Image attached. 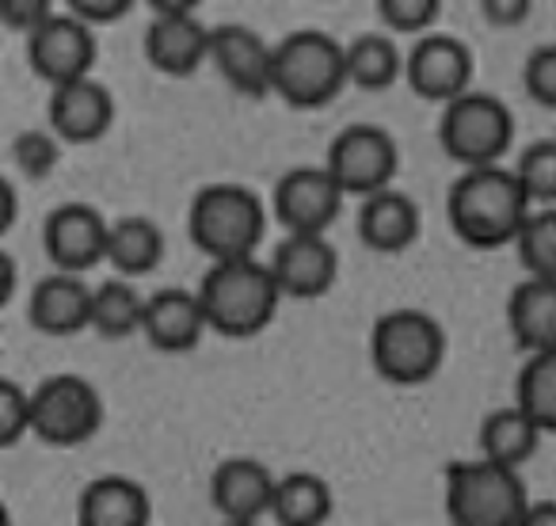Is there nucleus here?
Segmentation results:
<instances>
[{"mask_svg": "<svg viewBox=\"0 0 556 526\" xmlns=\"http://www.w3.org/2000/svg\"><path fill=\"white\" fill-rule=\"evenodd\" d=\"M194 298H199L202 317H206V333H217L225 340L260 336L275 321L278 302H282L267 260H260V255L210 263Z\"/></svg>", "mask_w": 556, "mask_h": 526, "instance_id": "nucleus-1", "label": "nucleus"}, {"mask_svg": "<svg viewBox=\"0 0 556 526\" xmlns=\"http://www.w3.org/2000/svg\"><path fill=\"white\" fill-rule=\"evenodd\" d=\"M530 210L507 164L462 172L446 195V222L469 248L510 245Z\"/></svg>", "mask_w": 556, "mask_h": 526, "instance_id": "nucleus-2", "label": "nucleus"}, {"mask_svg": "<svg viewBox=\"0 0 556 526\" xmlns=\"http://www.w3.org/2000/svg\"><path fill=\"white\" fill-rule=\"evenodd\" d=\"M187 233L210 263L252 260L267 237V202L244 184H210L187 210Z\"/></svg>", "mask_w": 556, "mask_h": 526, "instance_id": "nucleus-3", "label": "nucleus"}, {"mask_svg": "<svg viewBox=\"0 0 556 526\" xmlns=\"http://www.w3.org/2000/svg\"><path fill=\"white\" fill-rule=\"evenodd\" d=\"M348 88L343 42L305 27L270 42V92L298 111H317Z\"/></svg>", "mask_w": 556, "mask_h": 526, "instance_id": "nucleus-4", "label": "nucleus"}, {"mask_svg": "<svg viewBox=\"0 0 556 526\" xmlns=\"http://www.w3.org/2000/svg\"><path fill=\"white\" fill-rule=\"evenodd\" d=\"M370 359L389 386H424L446 363V328L427 310H389L374 321Z\"/></svg>", "mask_w": 556, "mask_h": 526, "instance_id": "nucleus-5", "label": "nucleus"}, {"mask_svg": "<svg viewBox=\"0 0 556 526\" xmlns=\"http://www.w3.org/2000/svg\"><path fill=\"white\" fill-rule=\"evenodd\" d=\"M530 503L518 469H503L484 458H462L446 465V518L450 526H515Z\"/></svg>", "mask_w": 556, "mask_h": 526, "instance_id": "nucleus-6", "label": "nucleus"}, {"mask_svg": "<svg viewBox=\"0 0 556 526\" xmlns=\"http://www.w3.org/2000/svg\"><path fill=\"white\" fill-rule=\"evenodd\" d=\"M442 153L454 164L469 168H495L515 146V115L500 96L465 92L442 108L439 118Z\"/></svg>", "mask_w": 556, "mask_h": 526, "instance_id": "nucleus-7", "label": "nucleus"}, {"mask_svg": "<svg viewBox=\"0 0 556 526\" xmlns=\"http://www.w3.org/2000/svg\"><path fill=\"white\" fill-rule=\"evenodd\" d=\"M103 427V397L80 374H50L27 393V435L47 447H80Z\"/></svg>", "mask_w": 556, "mask_h": 526, "instance_id": "nucleus-8", "label": "nucleus"}, {"mask_svg": "<svg viewBox=\"0 0 556 526\" xmlns=\"http://www.w3.org/2000/svg\"><path fill=\"white\" fill-rule=\"evenodd\" d=\"M401 168V149H396L393 134L386 126L374 123H355L343 126L328 146L325 172L336 179V187L355 199H370L378 191H389Z\"/></svg>", "mask_w": 556, "mask_h": 526, "instance_id": "nucleus-9", "label": "nucleus"}, {"mask_svg": "<svg viewBox=\"0 0 556 526\" xmlns=\"http://www.w3.org/2000/svg\"><path fill=\"white\" fill-rule=\"evenodd\" d=\"M270 279L282 298H325L340 275V255L325 233H287L267 260Z\"/></svg>", "mask_w": 556, "mask_h": 526, "instance_id": "nucleus-10", "label": "nucleus"}, {"mask_svg": "<svg viewBox=\"0 0 556 526\" xmlns=\"http://www.w3.org/2000/svg\"><path fill=\"white\" fill-rule=\"evenodd\" d=\"M153 24L146 32V58L164 77H191L210 58V27L194 16V4L153 0Z\"/></svg>", "mask_w": 556, "mask_h": 526, "instance_id": "nucleus-11", "label": "nucleus"}, {"mask_svg": "<svg viewBox=\"0 0 556 526\" xmlns=\"http://www.w3.org/2000/svg\"><path fill=\"white\" fill-rule=\"evenodd\" d=\"M108 217L88 202H62L42 222V252L50 255L54 272L80 275L103 263L108 252Z\"/></svg>", "mask_w": 556, "mask_h": 526, "instance_id": "nucleus-12", "label": "nucleus"}, {"mask_svg": "<svg viewBox=\"0 0 556 526\" xmlns=\"http://www.w3.org/2000/svg\"><path fill=\"white\" fill-rule=\"evenodd\" d=\"M340 210L343 191L325 172V164H302L287 172L270 195V214L287 233H328Z\"/></svg>", "mask_w": 556, "mask_h": 526, "instance_id": "nucleus-13", "label": "nucleus"}, {"mask_svg": "<svg viewBox=\"0 0 556 526\" xmlns=\"http://www.w3.org/2000/svg\"><path fill=\"white\" fill-rule=\"evenodd\" d=\"M412 92L427 103H454L472 85V50L454 35H424L404 58V73Z\"/></svg>", "mask_w": 556, "mask_h": 526, "instance_id": "nucleus-14", "label": "nucleus"}, {"mask_svg": "<svg viewBox=\"0 0 556 526\" xmlns=\"http://www.w3.org/2000/svg\"><path fill=\"white\" fill-rule=\"evenodd\" d=\"M27 62L50 88L70 80L92 77L96 65V35L70 12H54L39 32L27 39Z\"/></svg>", "mask_w": 556, "mask_h": 526, "instance_id": "nucleus-15", "label": "nucleus"}, {"mask_svg": "<svg viewBox=\"0 0 556 526\" xmlns=\"http://www.w3.org/2000/svg\"><path fill=\"white\" fill-rule=\"evenodd\" d=\"M50 134L70 146L100 141L115 123V96L96 77H80L50 88Z\"/></svg>", "mask_w": 556, "mask_h": 526, "instance_id": "nucleus-16", "label": "nucleus"}, {"mask_svg": "<svg viewBox=\"0 0 556 526\" xmlns=\"http://www.w3.org/2000/svg\"><path fill=\"white\" fill-rule=\"evenodd\" d=\"M210 62L222 80L248 100L270 96V42L244 24L210 27Z\"/></svg>", "mask_w": 556, "mask_h": 526, "instance_id": "nucleus-17", "label": "nucleus"}, {"mask_svg": "<svg viewBox=\"0 0 556 526\" xmlns=\"http://www.w3.org/2000/svg\"><path fill=\"white\" fill-rule=\"evenodd\" d=\"M270 496L275 473L260 458H225L210 480V500L222 523H263L270 515Z\"/></svg>", "mask_w": 556, "mask_h": 526, "instance_id": "nucleus-18", "label": "nucleus"}, {"mask_svg": "<svg viewBox=\"0 0 556 526\" xmlns=\"http://www.w3.org/2000/svg\"><path fill=\"white\" fill-rule=\"evenodd\" d=\"M141 336L164 355H187L206 336V317L194 298V290L164 287L146 298V317H141Z\"/></svg>", "mask_w": 556, "mask_h": 526, "instance_id": "nucleus-19", "label": "nucleus"}, {"mask_svg": "<svg viewBox=\"0 0 556 526\" xmlns=\"http://www.w3.org/2000/svg\"><path fill=\"white\" fill-rule=\"evenodd\" d=\"M92 313V287L80 275L54 272L35 283L31 302H27V321L42 336H77L88 328Z\"/></svg>", "mask_w": 556, "mask_h": 526, "instance_id": "nucleus-20", "label": "nucleus"}, {"mask_svg": "<svg viewBox=\"0 0 556 526\" xmlns=\"http://www.w3.org/2000/svg\"><path fill=\"white\" fill-rule=\"evenodd\" d=\"M153 500L146 485L123 473H108L85 485L77 500V526H149Z\"/></svg>", "mask_w": 556, "mask_h": 526, "instance_id": "nucleus-21", "label": "nucleus"}, {"mask_svg": "<svg viewBox=\"0 0 556 526\" xmlns=\"http://www.w3.org/2000/svg\"><path fill=\"white\" fill-rule=\"evenodd\" d=\"M358 237H363L366 248H374L381 255L404 252L419 237V206L396 187L370 195V199H363V210H358Z\"/></svg>", "mask_w": 556, "mask_h": 526, "instance_id": "nucleus-22", "label": "nucleus"}, {"mask_svg": "<svg viewBox=\"0 0 556 526\" xmlns=\"http://www.w3.org/2000/svg\"><path fill=\"white\" fill-rule=\"evenodd\" d=\"M507 328L510 340L526 351H556V283L522 279L507 298Z\"/></svg>", "mask_w": 556, "mask_h": 526, "instance_id": "nucleus-23", "label": "nucleus"}, {"mask_svg": "<svg viewBox=\"0 0 556 526\" xmlns=\"http://www.w3.org/2000/svg\"><path fill=\"white\" fill-rule=\"evenodd\" d=\"M103 260L118 272V279H141L156 272L164 260V229L146 214H126L108 225V252Z\"/></svg>", "mask_w": 556, "mask_h": 526, "instance_id": "nucleus-24", "label": "nucleus"}, {"mask_svg": "<svg viewBox=\"0 0 556 526\" xmlns=\"http://www.w3.org/2000/svg\"><path fill=\"white\" fill-rule=\"evenodd\" d=\"M332 485L320 473L294 469L275 477V496H270V518L278 526H325L332 518Z\"/></svg>", "mask_w": 556, "mask_h": 526, "instance_id": "nucleus-25", "label": "nucleus"}, {"mask_svg": "<svg viewBox=\"0 0 556 526\" xmlns=\"http://www.w3.org/2000/svg\"><path fill=\"white\" fill-rule=\"evenodd\" d=\"M541 447V431L510 404L480 424V454L484 462H495L503 469H522Z\"/></svg>", "mask_w": 556, "mask_h": 526, "instance_id": "nucleus-26", "label": "nucleus"}, {"mask_svg": "<svg viewBox=\"0 0 556 526\" xmlns=\"http://www.w3.org/2000/svg\"><path fill=\"white\" fill-rule=\"evenodd\" d=\"M343 70H348V85L363 88V92H386L401 80L404 54L389 35H358L343 47Z\"/></svg>", "mask_w": 556, "mask_h": 526, "instance_id": "nucleus-27", "label": "nucleus"}, {"mask_svg": "<svg viewBox=\"0 0 556 526\" xmlns=\"http://www.w3.org/2000/svg\"><path fill=\"white\" fill-rule=\"evenodd\" d=\"M141 317H146V295L130 279H108L100 287H92L88 328H96L103 340H130V336H138Z\"/></svg>", "mask_w": 556, "mask_h": 526, "instance_id": "nucleus-28", "label": "nucleus"}, {"mask_svg": "<svg viewBox=\"0 0 556 526\" xmlns=\"http://www.w3.org/2000/svg\"><path fill=\"white\" fill-rule=\"evenodd\" d=\"M515 409L541 435L556 431V351H538V355L526 359L522 374H518Z\"/></svg>", "mask_w": 556, "mask_h": 526, "instance_id": "nucleus-29", "label": "nucleus"}, {"mask_svg": "<svg viewBox=\"0 0 556 526\" xmlns=\"http://www.w3.org/2000/svg\"><path fill=\"white\" fill-rule=\"evenodd\" d=\"M510 245H515L526 279L556 283V206L530 210Z\"/></svg>", "mask_w": 556, "mask_h": 526, "instance_id": "nucleus-30", "label": "nucleus"}, {"mask_svg": "<svg viewBox=\"0 0 556 526\" xmlns=\"http://www.w3.org/2000/svg\"><path fill=\"white\" fill-rule=\"evenodd\" d=\"M510 176H515L518 191L526 195V202L538 210L553 206L556 199V141L538 138L518 153V161L510 164Z\"/></svg>", "mask_w": 556, "mask_h": 526, "instance_id": "nucleus-31", "label": "nucleus"}, {"mask_svg": "<svg viewBox=\"0 0 556 526\" xmlns=\"http://www.w3.org/2000/svg\"><path fill=\"white\" fill-rule=\"evenodd\" d=\"M62 161V141L50 130H24L12 141V164L24 172L27 179H47Z\"/></svg>", "mask_w": 556, "mask_h": 526, "instance_id": "nucleus-32", "label": "nucleus"}, {"mask_svg": "<svg viewBox=\"0 0 556 526\" xmlns=\"http://www.w3.org/2000/svg\"><path fill=\"white\" fill-rule=\"evenodd\" d=\"M378 12L393 35L424 39V35H431L434 20L442 16V4L439 0H381Z\"/></svg>", "mask_w": 556, "mask_h": 526, "instance_id": "nucleus-33", "label": "nucleus"}, {"mask_svg": "<svg viewBox=\"0 0 556 526\" xmlns=\"http://www.w3.org/2000/svg\"><path fill=\"white\" fill-rule=\"evenodd\" d=\"M522 85L538 108H556V47H538L522 65Z\"/></svg>", "mask_w": 556, "mask_h": 526, "instance_id": "nucleus-34", "label": "nucleus"}, {"mask_svg": "<svg viewBox=\"0 0 556 526\" xmlns=\"http://www.w3.org/2000/svg\"><path fill=\"white\" fill-rule=\"evenodd\" d=\"M27 435V389L0 374V450L16 447Z\"/></svg>", "mask_w": 556, "mask_h": 526, "instance_id": "nucleus-35", "label": "nucleus"}, {"mask_svg": "<svg viewBox=\"0 0 556 526\" xmlns=\"http://www.w3.org/2000/svg\"><path fill=\"white\" fill-rule=\"evenodd\" d=\"M54 12L58 9L50 0H0V24L9 27V32L24 35V39H31Z\"/></svg>", "mask_w": 556, "mask_h": 526, "instance_id": "nucleus-36", "label": "nucleus"}, {"mask_svg": "<svg viewBox=\"0 0 556 526\" xmlns=\"http://www.w3.org/2000/svg\"><path fill=\"white\" fill-rule=\"evenodd\" d=\"M126 12H130V0H70V16L80 20L85 27L123 20Z\"/></svg>", "mask_w": 556, "mask_h": 526, "instance_id": "nucleus-37", "label": "nucleus"}, {"mask_svg": "<svg viewBox=\"0 0 556 526\" xmlns=\"http://www.w3.org/2000/svg\"><path fill=\"white\" fill-rule=\"evenodd\" d=\"M16 214H20V195H16V184H12L4 172H0V237L16 225Z\"/></svg>", "mask_w": 556, "mask_h": 526, "instance_id": "nucleus-38", "label": "nucleus"}, {"mask_svg": "<svg viewBox=\"0 0 556 526\" xmlns=\"http://www.w3.org/2000/svg\"><path fill=\"white\" fill-rule=\"evenodd\" d=\"M16 287H20V267H16V260L0 248V310L16 298Z\"/></svg>", "mask_w": 556, "mask_h": 526, "instance_id": "nucleus-39", "label": "nucleus"}, {"mask_svg": "<svg viewBox=\"0 0 556 526\" xmlns=\"http://www.w3.org/2000/svg\"><path fill=\"white\" fill-rule=\"evenodd\" d=\"M515 526H556V503L553 500H538V503L530 500Z\"/></svg>", "mask_w": 556, "mask_h": 526, "instance_id": "nucleus-40", "label": "nucleus"}, {"mask_svg": "<svg viewBox=\"0 0 556 526\" xmlns=\"http://www.w3.org/2000/svg\"><path fill=\"white\" fill-rule=\"evenodd\" d=\"M480 12H484V20H492V24H522L526 12H530V4H480Z\"/></svg>", "mask_w": 556, "mask_h": 526, "instance_id": "nucleus-41", "label": "nucleus"}, {"mask_svg": "<svg viewBox=\"0 0 556 526\" xmlns=\"http://www.w3.org/2000/svg\"><path fill=\"white\" fill-rule=\"evenodd\" d=\"M0 526H12V511L4 503H0Z\"/></svg>", "mask_w": 556, "mask_h": 526, "instance_id": "nucleus-42", "label": "nucleus"}, {"mask_svg": "<svg viewBox=\"0 0 556 526\" xmlns=\"http://www.w3.org/2000/svg\"><path fill=\"white\" fill-rule=\"evenodd\" d=\"M222 526H263V523H222Z\"/></svg>", "mask_w": 556, "mask_h": 526, "instance_id": "nucleus-43", "label": "nucleus"}]
</instances>
